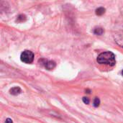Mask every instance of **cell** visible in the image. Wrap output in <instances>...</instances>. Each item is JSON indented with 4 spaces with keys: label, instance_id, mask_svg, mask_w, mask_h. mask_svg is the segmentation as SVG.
<instances>
[{
    "label": "cell",
    "instance_id": "cell-1",
    "mask_svg": "<svg viewBox=\"0 0 123 123\" xmlns=\"http://www.w3.org/2000/svg\"><path fill=\"white\" fill-rule=\"evenodd\" d=\"M97 62L102 65H107L114 66L116 64V59L115 54L111 51H105L100 53L97 59Z\"/></svg>",
    "mask_w": 123,
    "mask_h": 123
},
{
    "label": "cell",
    "instance_id": "cell-2",
    "mask_svg": "<svg viewBox=\"0 0 123 123\" xmlns=\"http://www.w3.org/2000/svg\"><path fill=\"white\" fill-rule=\"evenodd\" d=\"M20 59L25 63H32L34 61V53L30 50H24L21 53Z\"/></svg>",
    "mask_w": 123,
    "mask_h": 123
},
{
    "label": "cell",
    "instance_id": "cell-3",
    "mask_svg": "<svg viewBox=\"0 0 123 123\" xmlns=\"http://www.w3.org/2000/svg\"><path fill=\"white\" fill-rule=\"evenodd\" d=\"M43 65L45 68L48 70H52L55 67V63L52 61H45Z\"/></svg>",
    "mask_w": 123,
    "mask_h": 123
},
{
    "label": "cell",
    "instance_id": "cell-4",
    "mask_svg": "<svg viewBox=\"0 0 123 123\" xmlns=\"http://www.w3.org/2000/svg\"><path fill=\"white\" fill-rule=\"evenodd\" d=\"M9 92L12 95H18L22 93V89L19 86H14L9 90Z\"/></svg>",
    "mask_w": 123,
    "mask_h": 123
},
{
    "label": "cell",
    "instance_id": "cell-5",
    "mask_svg": "<svg viewBox=\"0 0 123 123\" xmlns=\"http://www.w3.org/2000/svg\"><path fill=\"white\" fill-rule=\"evenodd\" d=\"M104 32V30L102 27H97L94 30V33L97 35H102Z\"/></svg>",
    "mask_w": 123,
    "mask_h": 123
},
{
    "label": "cell",
    "instance_id": "cell-6",
    "mask_svg": "<svg viewBox=\"0 0 123 123\" xmlns=\"http://www.w3.org/2000/svg\"><path fill=\"white\" fill-rule=\"evenodd\" d=\"M105 12V9L104 7H99L98 9H96V14L99 16L104 14Z\"/></svg>",
    "mask_w": 123,
    "mask_h": 123
},
{
    "label": "cell",
    "instance_id": "cell-7",
    "mask_svg": "<svg viewBox=\"0 0 123 123\" xmlns=\"http://www.w3.org/2000/svg\"><path fill=\"white\" fill-rule=\"evenodd\" d=\"M26 20V17L24 15V14H20L18 16L17 19V21L19 22H24Z\"/></svg>",
    "mask_w": 123,
    "mask_h": 123
},
{
    "label": "cell",
    "instance_id": "cell-8",
    "mask_svg": "<svg viewBox=\"0 0 123 123\" xmlns=\"http://www.w3.org/2000/svg\"><path fill=\"white\" fill-rule=\"evenodd\" d=\"M99 104H100V100L98 97H96L94 99V102H93V105L95 107H97L99 106Z\"/></svg>",
    "mask_w": 123,
    "mask_h": 123
},
{
    "label": "cell",
    "instance_id": "cell-9",
    "mask_svg": "<svg viewBox=\"0 0 123 123\" xmlns=\"http://www.w3.org/2000/svg\"><path fill=\"white\" fill-rule=\"evenodd\" d=\"M83 102H84L85 104L89 105V102H90V100H89V99L88 97H83Z\"/></svg>",
    "mask_w": 123,
    "mask_h": 123
},
{
    "label": "cell",
    "instance_id": "cell-10",
    "mask_svg": "<svg viewBox=\"0 0 123 123\" xmlns=\"http://www.w3.org/2000/svg\"><path fill=\"white\" fill-rule=\"evenodd\" d=\"M5 123H13V122H12V119H10V118H7V119L6 120V121H5Z\"/></svg>",
    "mask_w": 123,
    "mask_h": 123
},
{
    "label": "cell",
    "instance_id": "cell-11",
    "mask_svg": "<svg viewBox=\"0 0 123 123\" xmlns=\"http://www.w3.org/2000/svg\"><path fill=\"white\" fill-rule=\"evenodd\" d=\"M122 75H123V70L122 71Z\"/></svg>",
    "mask_w": 123,
    "mask_h": 123
}]
</instances>
